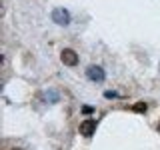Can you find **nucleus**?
Wrapping results in <instances>:
<instances>
[{
    "instance_id": "nucleus-1",
    "label": "nucleus",
    "mask_w": 160,
    "mask_h": 150,
    "mask_svg": "<svg viewBox=\"0 0 160 150\" xmlns=\"http://www.w3.org/2000/svg\"><path fill=\"white\" fill-rule=\"evenodd\" d=\"M52 20H54L56 24H62V26H66V24L70 22L68 10H64V8H54V10H52Z\"/></svg>"
},
{
    "instance_id": "nucleus-2",
    "label": "nucleus",
    "mask_w": 160,
    "mask_h": 150,
    "mask_svg": "<svg viewBox=\"0 0 160 150\" xmlns=\"http://www.w3.org/2000/svg\"><path fill=\"white\" fill-rule=\"evenodd\" d=\"M60 58H62V62L66 64V66H76L78 64V54L70 48H64L62 54H60Z\"/></svg>"
},
{
    "instance_id": "nucleus-3",
    "label": "nucleus",
    "mask_w": 160,
    "mask_h": 150,
    "mask_svg": "<svg viewBox=\"0 0 160 150\" xmlns=\"http://www.w3.org/2000/svg\"><path fill=\"white\" fill-rule=\"evenodd\" d=\"M86 76L92 80V82H102V80L106 78V74H104V70L100 68V66H90L86 70Z\"/></svg>"
},
{
    "instance_id": "nucleus-4",
    "label": "nucleus",
    "mask_w": 160,
    "mask_h": 150,
    "mask_svg": "<svg viewBox=\"0 0 160 150\" xmlns=\"http://www.w3.org/2000/svg\"><path fill=\"white\" fill-rule=\"evenodd\" d=\"M94 132H96V120H94V118H88V120H84V122L80 124V134H84V136H92Z\"/></svg>"
},
{
    "instance_id": "nucleus-5",
    "label": "nucleus",
    "mask_w": 160,
    "mask_h": 150,
    "mask_svg": "<svg viewBox=\"0 0 160 150\" xmlns=\"http://www.w3.org/2000/svg\"><path fill=\"white\" fill-rule=\"evenodd\" d=\"M146 102H138V104H134V106H132V110H134V112H146Z\"/></svg>"
},
{
    "instance_id": "nucleus-6",
    "label": "nucleus",
    "mask_w": 160,
    "mask_h": 150,
    "mask_svg": "<svg viewBox=\"0 0 160 150\" xmlns=\"http://www.w3.org/2000/svg\"><path fill=\"white\" fill-rule=\"evenodd\" d=\"M104 96H106V98H114V96H116V92H104Z\"/></svg>"
},
{
    "instance_id": "nucleus-7",
    "label": "nucleus",
    "mask_w": 160,
    "mask_h": 150,
    "mask_svg": "<svg viewBox=\"0 0 160 150\" xmlns=\"http://www.w3.org/2000/svg\"><path fill=\"white\" fill-rule=\"evenodd\" d=\"M82 110H84V114H90V112H92V108H90V106H84Z\"/></svg>"
},
{
    "instance_id": "nucleus-8",
    "label": "nucleus",
    "mask_w": 160,
    "mask_h": 150,
    "mask_svg": "<svg viewBox=\"0 0 160 150\" xmlns=\"http://www.w3.org/2000/svg\"><path fill=\"white\" fill-rule=\"evenodd\" d=\"M12 150H20V148H12Z\"/></svg>"
}]
</instances>
